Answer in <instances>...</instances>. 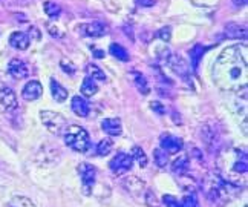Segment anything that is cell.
Masks as SVG:
<instances>
[{
	"instance_id": "26",
	"label": "cell",
	"mask_w": 248,
	"mask_h": 207,
	"mask_svg": "<svg viewBox=\"0 0 248 207\" xmlns=\"http://www.w3.org/2000/svg\"><path fill=\"white\" fill-rule=\"evenodd\" d=\"M112 146H113L112 140H109V138L101 140L100 143H98V146H97V154L101 155V157L109 155V154H110V150H112Z\"/></svg>"
},
{
	"instance_id": "32",
	"label": "cell",
	"mask_w": 248,
	"mask_h": 207,
	"mask_svg": "<svg viewBox=\"0 0 248 207\" xmlns=\"http://www.w3.org/2000/svg\"><path fill=\"white\" fill-rule=\"evenodd\" d=\"M170 34H171V30H170V26H164L163 30H159L158 31V37L161 40H164V42H169L170 40Z\"/></svg>"
},
{
	"instance_id": "9",
	"label": "cell",
	"mask_w": 248,
	"mask_h": 207,
	"mask_svg": "<svg viewBox=\"0 0 248 207\" xmlns=\"http://www.w3.org/2000/svg\"><path fill=\"white\" fill-rule=\"evenodd\" d=\"M8 72L11 77L17 79V80H22L26 79L30 75V69H28V64L20 60V59H13L11 62L8 63Z\"/></svg>"
},
{
	"instance_id": "11",
	"label": "cell",
	"mask_w": 248,
	"mask_h": 207,
	"mask_svg": "<svg viewBox=\"0 0 248 207\" xmlns=\"http://www.w3.org/2000/svg\"><path fill=\"white\" fill-rule=\"evenodd\" d=\"M0 105L8 111H14L18 106V100L16 92L11 88H2L0 89Z\"/></svg>"
},
{
	"instance_id": "25",
	"label": "cell",
	"mask_w": 248,
	"mask_h": 207,
	"mask_svg": "<svg viewBox=\"0 0 248 207\" xmlns=\"http://www.w3.org/2000/svg\"><path fill=\"white\" fill-rule=\"evenodd\" d=\"M43 9H45L46 16L51 17V18H55V17H59L62 14V8L57 3H54V2H45Z\"/></svg>"
},
{
	"instance_id": "20",
	"label": "cell",
	"mask_w": 248,
	"mask_h": 207,
	"mask_svg": "<svg viewBox=\"0 0 248 207\" xmlns=\"http://www.w3.org/2000/svg\"><path fill=\"white\" fill-rule=\"evenodd\" d=\"M109 51H110V54H112L115 59H118V60H121V62H129V52H127L126 48H123L121 45H118V43H112V45H110V48H109Z\"/></svg>"
},
{
	"instance_id": "14",
	"label": "cell",
	"mask_w": 248,
	"mask_h": 207,
	"mask_svg": "<svg viewBox=\"0 0 248 207\" xmlns=\"http://www.w3.org/2000/svg\"><path fill=\"white\" fill-rule=\"evenodd\" d=\"M9 45L18 51H25L28 46H30V37H28L25 32L16 31L11 34V37H9Z\"/></svg>"
},
{
	"instance_id": "10",
	"label": "cell",
	"mask_w": 248,
	"mask_h": 207,
	"mask_svg": "<svg viewBox=\"0 0 248 207\" xmlns=\"http://www.w3.org/2000/svg\"><path fill=\"white\" fill-rule=\"evenodd\" d=\"M43 94V88L40 81L37 80H31L25 84V88L22 91V97L26 100V101H34V100H39Z\"/></svg>"
},
{
	"instance_id": "16",
	"label": "cell",
	"mask_w": 248,
	"mask_h": 207,
	"mask_svg": "<svg viewBox=\"0 0 248 207\" xmlns=\"http://www.w3.org/2000/svg\"><path fill=\"white\" fill-rule=\"evenodd\" d=\"M51 94L55 101H66V98H68V91H66L62 84L57 81V80H51Z\"/></svg>"
},
{
	"instance_id": "5",
	"label": "cell",
	"mask_w": 248,
	"mask_h": 207,
	"mask_svg": "<svg viewBox=\"0 0 248 207\" xmlns=\"http://www.w3.org/2000/svg\"><path fill=\"white\" fill-rule=\"evenodd\" d=\"M78 175L81 178V186L86 195H91V191L93 189L95 178H97V169L89 163H81L77 167Z\"/></svg>"
},
{
	"instance_id": "3",
	"label": "cell",
	"mask_w": 248,
	"mask_h": 207,
	"mask_svg": "<svg viewBox=\"0 0 248 207\" xmlns=\"http://www.w3.org/2000/svg\"><path fill=\"white\" fill-rule=\"evenodd\" d=\"M64 143L77 152H86L89 147V134L81 126L72 125L64 129Z\"/></svg>"
},
{
	"instance_id": "27",
	"label": "cell",
	"mask_w": 248,
	"mask_h": 207,
	"mask_svg": "<svg viewBox=\"0 0 248 207\" xmlns=\"http://www.w3.org/2000/svg\"><path fill=\"white\" fill-rule=\"evenodd\" d=\"M154 158H155L156 166H159V167H164L169 163V157H167V154L161 147H158V149L154 150Z\"/></svg>"
},
{
	"instance_id": "24",
	"label": "cell",
	"mask_w": 248,
	"mask_h": 207,
	"mask_svg": "<svg viewBox=\"0 0 248 207\" xmlns=\"http://www.w3.org/2000/svg\"><path fill=\"white\" fill-rule=\"evenodd\" d=\"M130 155H132L133 159H137L140 167H146L147 166V155L144 154V150H142L141 147L135 146V147L132 149V154Z\"/></svg>"
},
{
	"instance_id": "29",
	"label": "cell",
	"mask_w": 248,
	"mask_h": 207,
	"mask_svg": "<svg viewBox=\"0 0 248 207\" xmlns=\"http://www.w3.org/2000/svg\"><path fill=\"white\" fill-rule=\"evenodd\" d=\"M9 207H35V206L32 204V201L25 198V196H14L11 203H9Z\"/></svg>"
},
{
	"instance_id": "13",
	"label": "cell",
	"mask_w": 248,
	"mask_h": 207,
	"mask_svg": "<svg viewBox=\"0 0 248 207\" xmlns=\"http://www.w3.org/2000/svg\"><path fill=\"white\" fill-rule=\"evenodd\" d=\"M101 127H103L104 132L112 135V137H118L123 132V126H121L120 118H106V120H103Z\"/></svg>"
},
{
	"instance_id": "30",
	"label": "cell",
	"mask_w": 248,
	"mask_h": 207,
	"mask_svg": "<svg viewBox=\"0 0 248 207\" xmlns=\"http://www.w3.org/2000/svg\"><path fill=\"white\" fill-rule=\"evenodd\" d=\"M181 207H199L198 196L195 193H188L184 196V200L181 201Z\"/></svg>"
},
{
	"instance_id": "1",
	"label": "cell",
	"mask_w": 248,
	"mask_h": 207,
	"mask_svg": "<svg viewBox=\"0 0 248 207\" xmlns=\"http://www.w3.org/2000/svg\"><path fill=\"white\" fill-rule=\"evenodd\" d=\"M213 80L224 91L247 89L248 62L244 45H232L221 52L213 66Z\"/></svg>"
},
{
	"instance_id": "8",
	"label": "cell",
	"mask_w": 248,
	"mask_h": 207,
	"mask_svg": "<svg viewBox=\"0 0 248 207\" xmlns=\"http://www.w3.org/2000/svg\"><path fill=\"white\" fill-rule=\"evenodd\" d=\"M183 147H184V143L179 137H175L171 134H166L161 137V149H163L166 154H178Z\"/></svg>"
},
{
	"instance_id": "6",
	"label": "cell",
	"mask_w": 248,
	"mask_h": 207,
	"mask_svg": "<svg viewBox=\"0 0 248 207\" xmlns=\"http://www.w3.org/2000/svg\"><path fill=\"white\" fill-rule=\"evenodd\" d=\"M132 164H133V158H132L130 154L118 152L115 157L112 158V161L109 163V167L115 175H123L124 172L130 171Z\"/></svg>"
},
{
	"instance_id": "7",
	"label": "cell",
	"mask_w": 248,
	"mask_h": 207,
	"mask_svg": "<svg viewBox=\"0 0 248 207\" xmlns=\"http://www.w3.org/2000/svg\"><path fill=\"white\" fill-rule=\"evenodd\" d=\"M80 32L84 37H103L109 32V26L103 22H88L80 26Z\"/></svg>"
},
{
	"instance_id": "28",
	"label": "cell",
	"mask_w": 248,
	"mask_h": 207,
	"mask_svg": "<svg viewBox=\"0 0 248 207\" xmlns=\"http://www.w3.org/2000/svg\"><path fill=\"white\" fill-rule=\"evenodd\" d=\"M173 172H186L188 169V158L187 157H179L175 159V163L171 164Z\"/></svg>"
},
{
	"instance_id": "21",
	"label": "cell",
	"mask_w": 248,
	"mask_h": 207,
	"mask_svg": "<svg viewBox=\"0 0 248 207\" xmlns=\"http://www.w3.org/2000/svg\"><path fill=\"white\" fill-rule=\"evenodd\" d=\"M86 72H88V77H91L92 80H100V81L106 80V74H104L97 64H93V63H89L88 66H86Z\"/></svg>"
},
{
	"instance_id": "18",
	"label": "cell",
	"mask_w": 248,
	"mask_h": 207,
	"mask_svg": "<svg viewBox=\"0 0 248 207\" xmlns=\"http://www.w3.org/2000/svg\"><path fill=\"white\" fill-rule=\"evenodd\" d=\"M167 62L170 64V68L173 69V71H176L178 74H183L184 75L187 72V66H186L184 60L181 59V57H178V55H169Z\"/></svg>"
},
{
	"instance_id": "4",
	"label": "cell",
	"mask_w": 248,
	"mask_h": 207,
	"mask_svg": "<svg viewBox=\"0 0 248 207\" xmlns=\"http://www.w3.org/2000/svg\"><path fill=\"white\" fill-rule=\"evenodd\" d=\"M40 120L46 126V129L55 135H62L64 132V129L68 127L66 118L62 114H59V112H54V111H40Z\"/></svg>"
},
{
	"instance_id": "12",
	"label": "cell",
	"mask_w": 248,
	"mask_h": 207,
	"mask_svg": "<svg viewBox=\"0 0 248 207\" xmlns=\"http://www.w3.org/2000/svg\"><path fill=\"white\" fill-rule=\"evenodd\" d=\"M71 108L74 111V114L78 115V117H88L89 115V103L86 101L84 97H80V96L72 97Z\"/></svg>"
},
{
	"instance_id": "22",
	"label": "cell",
	"mask_w": 248,
	"mask_h": 207,
	"mask_svg": "<svg viewBox=\"0 0 248 207\" xmlns=\"http://www.w3.org/2000/svg\"><path fill=\"white\" fill-rule=\"evenodd\" d=\"M205 51H207V48L202 45H196L195 48H192V51H190V55H192V66L195 69L198 68L199 62H201V59L204 57Z\"/></svg>"
},
{
	"instance_id": "31",
	"label": "cell",
	"mask_w": 248,
	"mask_h": 207,
	"mask_svg": "<svg viewBox=\"0 0 248 207\" xmlns=\"http://www.w3.org/2000/svg\"><path fill=\"white\" fill-rule=\"evenodd\" d=\"M144 203L149 207H159V201H158V198L154 195V192H152V191H147V193L144 195Z\"/></svg>"
},
{
	"instance_id": "23",
	"label": "cell",
	"mask_w": 248,
	"mask_h": 207,
	"mask_svg": "<svg viewBox=\"0 0 248 207\" xmlns=\"http://www.w3.org/2000/svg\"><path fill=\"white\" fill-rule=\"evenodd\" d=\"M133 79H135V84H137V88L141 94H149L150 88H149V83H147L144 75L137 72V71H133Z\"/></svg>"
},
{
	"instance_id": "15",
	"label": "cell",
	"mask_w": 248,
	"mask_h": 207,
	"mask_svg": "<svg viewBox=\"0 0 248 207\" xmlns=\"http://www.w3.org/2000/svg\"><path fill=\"white\" fill-rule=\"evenodd\" d=\"M124 187L130 192V193H133V195H137V193H141L142 191H144V181H141V180H138V178H135V176H130V178H127V180H124Z\"/></svg>"
},
{
	"instance_id": "17",
	"label": "cell",
	"mask_w": 248,
	"mask_h": 207,
	"mask_svg": "<svg viewBox=\"0 0 248 207\" xmlns=\"http://www.w3.org/2000/svg\"><path fill=\"white\" fill-rule=\"evenodd\" d=\"M97 92H98V86L95 80H92L91 77H86L81 83V94L84 97H93Z\"/></svg>"
},
{
	"instance_id": "35",
	"label": "cell",
	"mask_w": 248,
	"mask_h": 207,
	"mask_svg": "<svg viewBox=\"0 0 248 207\" xmlns=\"http://www.w3.org/2000/svg\"><path fill=\"white\" fill-rule=\"evenodd\" d=\"M234 6H244L247 3V0H232Z\"/></svg>"
},
{
	"instance_id": "34",
	"label": "cell",
	"mask_w": 248,
	"mask_h": 207,
	"mask_svg": "<svg viewBox=\"0 0 248 207\" xmlns=\"http://www.w3.org/2000/svg\"><path fill=\"white\" fill-rule=\"evenodd\" d=\"M150 106L154 108V111H156L158 114H166V111H164V106L161 105V103H158V101H152V103H150Z\"/></svg>"
},
{
	"instance_id": "33",
	"label": "cell",
	"mask_w": 248,
	"mask_h": 207,
	"mask_svg": "<svg viewBox=\"0 0 248 207\" xmlns=\"http://www.w3.org/2000/svg\"><path fill=\"white\" fill-rule=\"evenodd\" d=\"M163 200L167 204V207H181V203L175 198V196H171V195H164Z\"/></svg>"
},
{
	"instance_id": "19",
	"label": "cell",
	"mask_w": 248,
	"mask_h": 207,
	"mask_svg": "<svg viewBox=\"0 0 248 207\" xmlns=\"http://www.w3.org/2000/svg\"><path fill=\"white\" fill-rule=\"evenodd\" d=\"M225 31L228 37H233V39H247V30L236 23H230L225 28Z\"/></svg>"
},
{
	"instance_id": "2",
	"label": "cell",
	"mask_w": 248,
	"mask_h": 207,
	"mask_svg": "<svg viewBox=\"0 0 248 207\" xmlns=\"http://www.w3.org/2000/svg\"><path fill=\"white\" fill-rule=\"evenodd\" d=\"M230 189H232V184H228L217 175H208V178L205 180L207 198L215 204H219V203L228 200Z\"/></svg>"
}]
</instances>
